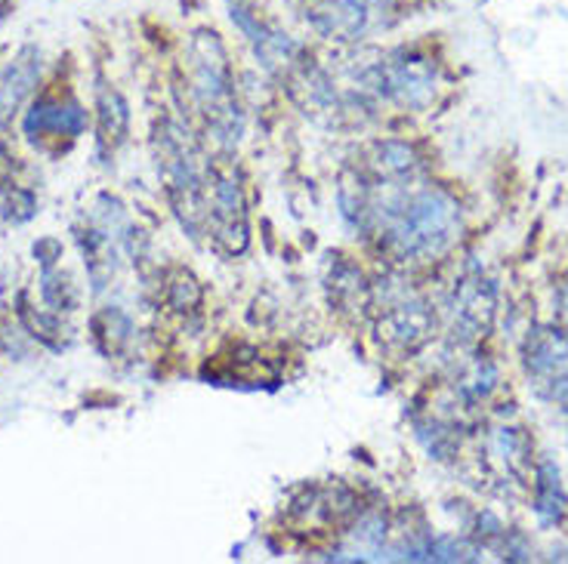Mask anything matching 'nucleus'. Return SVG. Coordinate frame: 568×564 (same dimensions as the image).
I'll list each match as a JSON object with an SVG mask.
<instances>
[{"instance_id":"10","label":"nucleus","mask_w":568,"mask_h":564,"mask_svg":"<svg viewBox=\"0 0 568 564\" xmlns=\"http://www.w3.org/2000/svg\"><path fill=\"white\" fill-rule=\"evenodd\" d=\"M433 325H436V318L424 299L389 297L377 318V339L386 349L414 352L433 334Z\"/></svg>"},{"instance_id":"8","label":"nucleus","mask_w":568,"mask_h":564,"mask_svg":"<svg viewBox=\"0 0 568 564\" xmlns=\"http://www.w3.org/2000/svg\"><path fill=\"white\" fill-rule=\"evenodd\" d=\"M526 367L538 396L568 410V334L535 327L526 342Z\"/></svg>"},{"instance_id":"9","label":"nucleus","mask_w":568,"mask_h":564,"mask_svg":"<svg viewBox=\"0 0 568 564\" xmlns=\"http://www.w3.org/2000/svg\"><path fill=\"white\" fill-rule=\"evenodd\" d=\"M22 130L34 145L74 142L87 130V112L74 96H41L22 121Z\"/></svg>"},{"instance_id":"15","label":"nucleus","mask_w":568,"mask_h":564,"mask_svg":"<svg viewBox=\"0 0 568 564\" xmlns=\"http://www.w3.org/2000/svg\"><path fill=\"white\" fill-rule=\"evenodd\" d=\"M535 512L544 524L559 522L562 509H566V494H562V481L559 469L550 460H540L538 475H535Z\"/></svg>"},{"instance_id":"4","label":"nucleus","mask_w":568,"mask_h":564,"mask_svg":"<svg viewBox=\"0 0 568 564\" xmlns=\"http://www.w3.org/2000/svg\"><path fill=\"white\" fill-rule=\"evenodd\" d=\"M358 93L396 102L405 109H426L436 100V65L417 53H389L355 69Z\"/></svg>"},{"instance_id":"23","label":"nucleus","mask_w":568,"mask_h":564,"mask_svg":"<svg viewBox=\"0 0 568 564\" xmlns=\"http://www.w3.org/2000/svg\"><path fill=\"white\" fill-rule=\"evenodd\" d=\"M559 311H562V318H566L568 325V284L559 290Z\"/></svg>"},{"instance_id":"11","label":"nucleus","mask_w":568,"mask_h":564,"mask_svg":"<svg viewBox=\"0 0 568 564\" xmlns=\"http://www.w3.org/2000/svg\"><path fill=\"white\" fill-rule=\"evenodd\" d=\"M495 284L483 271H469L460 278L452 297V330L460 339H479L495 321Z\"/></svg>"},{"instance_id":"7","label":"nucleus","mask_w":568,"mask_h":564,"mask_svg":"<svg viewBox=\"0 0 568 564\" xmlns=\"http://www.w3.org/2000/svg\"><path fill=\"white\" fill-rule=\"evenodd\" d=\"M207 228L226 254H244L251 244L247 201L239 180L226 170H213L207 188Z\"/></svg>"},{"instance_id":"5","label":"nucleus","mask_w":568,"mask_h":564,"mask_svg":"<svg viewBox=\"0 0 568 564\" xmlns=\"http://www.w3.org/2000/svg\"><path fill=\"white\" fill-rule=\"evenodd\" d=\"M226 3L229 16H232V25L242 31L244 41L251 43L256 62L263 69L287 78L291 71L297 69L300 62H306L303 47L287 31L278 29L272 19H266L263 10H256L254 0H226Z\"/></svg>"},{"instance_id":"16","label":"nucleus","mask_w":568,"mask_h":564,"mask_svg":"<svg viewBox=\"0 0 568 564\" xmlns=\"http://www.w3.org/2000/svg\"><path fill=\"white\" fill-rule=\"evenodd\" d=\"M331 290H334V302L343 309H358V306L371 302V287L365 275L349 263H337L334 278H331Z\"/></svg>"},{"instance_id":"6","label":"nucleus","mask_w":568,"mask_h":564,"mask_svg":"<svg viewBox=\"0 0 568 564\" xmlns=\"http://www.w3.org/2000/svg\"><path fill=\"white\" fill-rule=\"evenodd\" d=\"M396 13V0H318L310 25L327 41H362L381 31Z\"/></svg>"},{"instance_id":"3","label":"nucleus","mask_w":568,"mask_h":564,"mask_svg":"<svg viewBox=\"0 0 568 564\" xmlns=\"http://www.w3.org/2000/svg\"><path fill=\"white\" fill-rule=\"evenodd\" d=\"M155 155L158 173L164 180L168 198L173 211L180 216L183 228L192 238H201L207 228V188H211V173L201 161L195 142L189 140L180 124L164 121L155 130Z\"/></svg>"},{"instance_id":"21","label":"nucleus","mask_w":568,"mask_h":564,"mask_svg":"<svg viewBox=\"0 0 568 564\" xmlns=\"http://www.w3.org/2000/svg\"><path fill=\"white\" fill-rule=\"evenodd\" d=\"M3 207H7V211H3V216H7V219H13V223H26V219H31V216H34V207H38V204H34V195H31V192L13 188Z\"/></svg>"},{"instance_id":"1","label":"nucleus","mask_w":568,"mask_h":564,"mask_svg":"<svg viewBox=\"0 0 568 564\" xmlns=\"http://www.w3.org/2000/svg\"><path fill=\"white\" fill-rule=\"evenodd\" d=\"M371 183L368 228L398 259H436L460 235V207L439 188Z\"/></svg>"},{"instance_id":"12","label":"nucleus","mask_w":568,"mask_h":564,"mask_svg":"<svg viewBox=\"0 0 568 564\" xmlns=\"http://www.w3.org/2000/svg\"><path fill=\"white\" fill-rule=\"evenodd\" d=\"M41 78V53L34 47L19 50L3 69H0V124H10L13 114L29 100L31 90Z\"/></svg>"},{"instance_id":"14","label":"nucleus","mask_w":568,"mask_h":564,"mask_svg":"<svg viewBox=\"0 0 568 564\" xmlns=\"http://www.w3.org/2000/svg\"><path fill=\"white\" fill-rule=\"evenodd\" d=\"M97 112H100V148L105 155H114L130 130V109L128 100L114 90V86H100V100H97Z\"/></svg>"},{"instance_id":"13","label":"nucleus","mask_w":568,"mask_h":564,"mask_svg":"<svg viewBox=\"0 0 568 564\" xmlns=\"http://www.w3.org/2000/svg\"><path fill=\"white\" fill-rule=\"evenodd\" d=\"M420 157L408 142H377L371 148L368 176L384 185H414L420 180Z\"/></svg>"},{"instance_id":"2","label":"nucleus","mask_w":568,"mask_h":564,"mask_svg":"<svg viewBox=\"0 0 568 564\" xmlns=\"http://www.w3.org/2000/svg\"><path fill=\"white\" fill-rule=\"evenodd\" d=\"M185 65H189V90L207 124V133L216 145L232 148L242 140L244 114L235 96V78L220 34L207 29L195 31L185 47Z\"/></svg>"},{"instance_id":"24","label":"nucleus","mask_w":568,"mask_h":564,"mask_svg":"<svg viewBox=\"0 0 568 564\" xmlns=\"http://www.w3.org/2000/svg\"><path fill=\"white\" fill-rule=\"evenodd\" d=\"M7 3H10V0H0V16H3V10H7Z\"/></svg>"},{"instance_id":"20","label":"nucleus","mask_w":568,"mask_h":564,"mask_svg":"<svg viewBox=\"0 0 568 564\" xmlns=\"http://www.w3.org/2000/svg\"><path fill=\"white\" fill-rule=\"evenodd\" d=\"M168 297L176 311H192L201 302V287L189 271H176L168 284Z\"/></svg>"},{"instance_id":"18","label":"nucleus","mask_w":568,"mask_h":564,"mask_svg":"<svg viewBox=\"0 0 568 564\" xmlns=\"http://www.w3.org/2000/svg\"><path fill=\"white\" fill-rule=\"evenodd\" d=\"M41 294L43 302L53 311H69L74 306V287H71L65 275H59L53 268H43Z\"/></svg>"},{"instance_id":"22","label":"nucleus","mask_w":568,"mask_h":564,"mask_svg":"<svg viewBox=\"0 0 568 564\" xmlns=\"http://www.w3.org/2000/svg\"><path fill=\"white\" fill-rule=\"evenodd\" d=\"M34 256L41 259L43 268H50L53 263H57L59 256H62V244H59V240H50V238L38 240V244H34Z\"/></svg>"},{"instance_id":"19","label":"nucleus","mask_w":568,"mask_h":564,"mask_svg":"<svg viewBox=\"0 0 568 564\" xmlns=\"http://www.w3.org/2000/svg\"><path fill=\"white\" fill-rule=\"evenodd\" d=\"M497 386V370L495 365H488V361H476V365L469 367L467 373H464V380H460V392L469 398V401H483V398L491 396V389Z\"/></svg>"},{"instance_id":"17","label":"nucleus","mask_w":568,"mask_h":564,"mask_svg":"<svg viewBox=\"0 0 568 564\" xmlns=\"http://www.w3.org/2000/svg\"><path fill=\"white\" fill-rule=\"evenodd\" d=\"M93 330H97V339H100L105 352H118L130 339V334H133V325H130V318L121 309H105L97 315Z\"/></svg>"}]
</instances>
